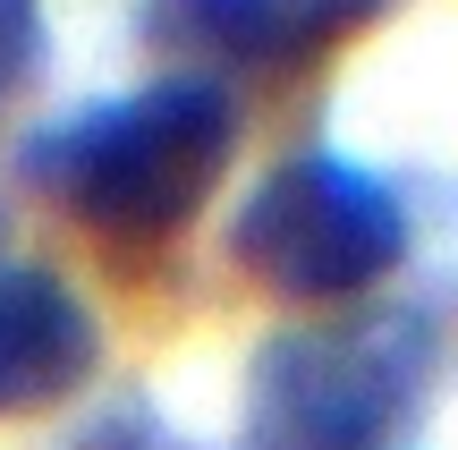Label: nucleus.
Wrapping results in <instances>:
<instances>
[{"label":"nucleus","mask_w":458,"mask_h":450,"mask_svg":"<svg viewBox=\"0 0 458 450\" xmlns=\"http://www.w3.org/2000/svg\"><path fill=\"white\" fill-rule=\"evenodd\" d=\"M102 323L51 264H0V417L60 408L94 383Z\"/></svg>","instance_id":"obj_5"},{"label":"nucleus","mask_w":458,"mask_h":450,"mask_svg":"<svg viewBox=\"0 0 458 450\" xmlns=\"http://www.w3.org/2000/svg\"><path fill=\"white\" fill-rule=\"evenodd\" d=\"M365 0H145V34L187 60V77L204 68H297L314 51H331L340 34L365 26Z\"/></svg>","instance_id":"obj_4"},{"label":"nucleus","mask_w":458,"mask_h":450,"mask_svg":"<svg viewBox=\"0 0 458 450\" xmlns=\"http://www.w3.org/2000/svg\"><path fill=\"white\" fill-rule=\"evenodd\" d=\"M229 255L255 289H272L289 306H340L399 272L408 204L374 170L314 145V153L272 162L246 187V204L229 213Z\"/></svg>","instance_id":"obj_3"},{"label":"nucleus","mask_w":458,"mask_h":450,"mask_svg":"<svg viewBox=\"0 0 458 450\" xmlns=\"http://www.w3.org/2000/svg\"><path fill=\"white\" fill-rule=\"evenodd\" d=\"M34 51H43V17H34V0H0V102L26 85Z\"/></svg>","instance_id":"obj_6"},{"label":"nucleus","mask_w":458,"mask_h":450,"mask_svg":"<svg viewBox=\"0 0 458 450\" xmlns=\"http://www.w3.org/2000/svg\"><path fill=\"white\" fill-rule=\"evenodd\" d=\"M77 450H187V442H170L153 417H136V408H119V417H102L94 434H85Z\"/></svg>","instance_id":"obj_7"},{"label":"nucleus","mask_w":458,"mask_h":450,"mask_svg":"<svg viewBox=\"0 0 458 450\" xmlns=\"http://www.w3.org/2000/svg\"><path fill=\"white\" fill-rule=\"evenodd\" d=\"M238 111L213 77H153L26 145V187L111 247H162L213 204Z\"/></svg>","instance_id":"obj_1"},{"label":"nucleus","mask_w":458,"mask_h":450,"mask_svg":"<svg viewBox=\"0 0 458 450\" xmlns=\"http://www.w3.org/2000/svg\"><path fill=\"white\" fill-rule=\"evenodd\" d=\"M433 374L416 315L289 323L246 366V442L255 450H382L408 425Z\"/></svg>","instance_id":"obj_2"}]
</instances>
